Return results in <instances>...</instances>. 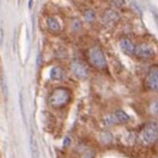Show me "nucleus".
<instances>
[{
	"mask_svg": "<svg viewBox=\"0 0 158 158\" xmlns=\"http://www.w3.org/2000/svg\"><path fill=\"white\" fill-rule=\"evenodd\" d=\"M134 56H136L140 60H150L155 56V50L152 46L147 44H140V45H136Z\"/></svg>",
	"mask_w": 158,
	"mask_h": 158,
	"instance_id": "nucleus-4",
	"label": "nucleus"
},
{
	"mask_svg": "<svg viewBox=\"0 0 158 158\" xmlns=\"http://www.w3.org/2000/svg\"><path fill=\"white\" fill-rule=\"evenodd\" d=\"M46 24H48V28L51 33H59L61 31L60 22L55 17H48L46 19Z\"/></svg>",
	"mask_w": 158,
	"mask_h": 158,
	"instance_id": "nucleus-9",
	"label": "nucleus"
},
{
	"mask_svg": "<svg viewBox=\"0 0 158 158\" xmlns=\"http://www.w3.org/2000/svg\"><path fill=\"white\" fill-rule=\"evenodd\" d=\"M103 122H105V124H107V125H113V124H117V123H118V120L116 118L114 113H113V114H110V116H107V117H105Z\"/></svg>",
	"mask_w": 158,
	"mask_h": 158,
	"instance_id": "nucleus-13",
	"label": "nucleus"
},
{
	"mask_svg": "<svg viewBox=\"0 0 158 158\" xmlns=\"http://www.w3.org/2000/svg\"><path fill=\"white\" fill-rule=\"evenodd\" d=\"M72 99V94L66 88H57L55 89L49 96V105L52 108H62L67 106Z\"/></svg>",
	"mask_w": 158,
	"mask_h": 158,
	"instance_id": "nucleus-1",
	"label": "nucleus"
},
{
	"mask_svg": "<svg viewBox=\"0 0 158 158\" xmlns=\"http://www.w3.org/2000/svg\"><path fill=\"white\" fill-rule=\"evenodd\" d=\"M114 116H116V118L118 120V123H120V124H125V123H128V122L130 120L129 116H128L124 111H120V110L114 112Z\"/></svg>",
	"mask_w": 158,
	"mask_h": 158,
	"instance_id": "nucleus-11",
	"label": "nucleus"
},
{
	"mask_svg": "<svg viewBox=\"0 0 158 158\" xmlns=\"http://www.w3.org/2000/svg\"><path fill=\"white\" fill-rule=\"evenodd\" d=\"M84 19L86 22H94V21L96 20V14H95V11L94 10H90V9H88V10H85L84 11Z\"/></svg>",
	"mask_w": 158,
	"mask_h": 158,
	"instance_id": "nucleus-12",
	"label": "nucleus"
},
{
	"mask_svg": "<svg viewBox=\"0 0 158 158\" xmlns=\"http://www.w3.org/2000/svg\"><path fill=\"white\" fill-rule=\"evenodd\" d=\"M86 57H88L89 63L93 67H95L98 69H106L107 68V62H106L105 54H103V51L100 46H91L88 50Z\"/></svg>",
	"mask_w": 158,
	"mask_h": 158,
	"instance_id": "nucleus-3",
	"label": "nucleus"
},
{
	"mask_svg": "<svg viewBox=\"0 0 158 158\" xmlns=\"http://www.w3.org/2000/svg\"><path fill=\"white\" fill-rule=\"evenodd\" d=\"M113 2H114V5H117L119 7L124 5V0H113Z\"/></svg>",
	"mask_w": 158,
	"mask_h": 158,
	"instance_id": "nucleus-16",
	"label": "nucleus"
},
{
	"mask_svg": "<svg viewBox=\"0 0 158 158\" xmlns=\"http://www.w3.org/2000/svg\"><path fill=\"white\" fill-rule=\"evenodd\" d=\"M153 16H155V21H156L157 27H158V12H153Z\"/></svg>",
	"mask_w": 158,
	"mask_h": 158,
	"instance_id": "nucleus-17",
	"label": "nucleus"
},
{
	"mask_svg": "<svg viewBox=\"0 0 158 158\" xmlns=\"http://www.w3.org/2000/svg\"><path fill=\"white\" fill-rule=\"evenodd\" d=\"M32 151H33V157L37 158L38 157V148H37V142L34 141V139H32Z\"/></svg>",
	"mask_w": 158,
	"mask_h": 158,
	"instance_id": "nucleus-15",
	"label": "nucleus"
},
{
	"mask_svg": "<svg viewBox=\"0 0 158 158\" xmlns=\"http://www.w3.org/2000/svg\"><path fill=\"white\" fill-rule=\"evenodd\" d=\"M119 48L122 49V51L127 55H135V50H136V45L133 43V40L129 38H122L119 40Z\"/></svg>",
	"mask_w": 158,
	"mask_h": 158,
	"instance_id": "nucleus-7",
	"label": "nucleus"
},
{
	"mask_svg": "<svg viewBox=\"0 0 158 158\" xmlns=\"http://www.w3.org/2000/svg\"><path fill=\"white\" fill-rule=\"evenodd\" d=\"M150 111H151V113H152L153 116L158 117V100H157V101H155V102L151 105V107H150Z\"/></svg>",
	"mask_w": 158,
	"mask_h": 158,
	"instance_id": "nucleus-14",
	"label": "nucleus"
},
{
	"mask_svg": "<svg viewBox=\"0 0 158 158\" xmlns=\"http://www.w3.org/2000/svg\"><path fill=\"white\" fill-rule=\"evenodd\" d=\"M71 71H72V73L79 79H85L88 78V68L81 63V62H79L78 60H76V61H73L72 63H71Z\"/></svg>",
	"mask_w": 158,
	"mask_h": 158,
	"instance_id": "nucleus-6",
	"label": "nucleus"
},
{
	"mask_svg": "<svg viewBox=\"0 0 158 158\" xmlns=\"http://www.w3.org/2000/svg\"><path fill=\"white\" fill-rule=\"evenodd\" d=\"M158 139V123L150 122L142 127L139 134V140L143 146L153 145Z\"/></svg>",
	"mask_w": 158,
	"mask_h": 158,
	"instance_id": "nucleus-2",
	"label": "nucleus"
},
{
	"mask_svg": "<svg viewBox=\"0 0 158 158\" xmlns=\"http://www.w3.org/2000/svg\"><path fill=\"white\" fill-rule=\"evenodd\" d=\"M145 86L150 91H158V69H152L145 79Z\"/></svg>",
	"mask_w": 158,
	"mask_h": 158,
	"instance_id": "nucleus-5",
	"label": "nucleus"
},
{
	"mask_svg": "<svg viewBox=\"0 0 158 158\" xmlns=\"http://www.w3.org/2000/svg\"><path fill=\"white\" fill-rule=\"evenodd\" d=\"M64 71L60 67V66H55V67H52L51 68V71H50V78L54 79V80H62V79L64 78Z\"/></svg>",
	"mask_w": 158,
	"mask_h": 158,
	"instance_id": "nucleus-10",
	"label": "nucleus"
},
{
	"mask_svg": "<svg viewBox=\"0 0 158 158\" xmlns=\"http://www.w3.org/2000/svg\"><path fill=\"white\" fill-rule=\"evenodd\" d=\"M119 21V15L114 11V10H106L103 16H102V22L106 24V26H114L117 22Z\"/></svg>",
	"mask_w": 158,
	"mask_h": 158,
	"instance_id": "nucleus-8",
	"label": "nucleus"
}]
</instances>
